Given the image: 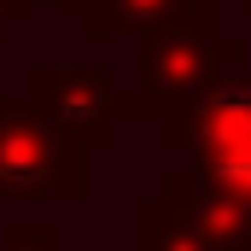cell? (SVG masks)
Listing matches in <instances>:
<instances>
[{"label": "cell", "instance_id": "cell-1", "mask_svg": "<svg viewBox=\"0 0 251 251\" xmlns=\"http://www.w3.org/2000/svg\"><path fill=\"white\" fill-rule=\"evenodd\" d=\"M164 146L187 152V170H199L210 187L251 204V64L210 82L204 94L170 100L158 111Z\"/></svg>", "mask_w": 251, "mask_h": 251}, {"label": "cell", "instance_id": "cell-2", "mask_svg": "<svg viewBox=\"0 0 251 251\" xmlns=\"http://www.w3.org/2000/svg\"><path fill=\"white\" fill-rule=\"evenodd\" d=\"M246 70V41L240 35H222V0H199L187 24L176 29H158V35H140V53H134V94L146 105V117L158 123V111L170 100H187L204 94L210 82Z\"/></svg>", "mask_w": 251, "mask_h": 251}, {"label": "cell", "instance_id": "cell-3", "mask_svg": "<svg viewBox=\"0 0 251 251\" xmlns=\"http://www.w3.org/2000/svg\"><path fill=\"white\" fill-rule=\"evenodd\" d=\"M0 199L6 204H41V199L82 204L88 199V146L12 94H0Z\"/></svg>", "mask_w": 251, "mask_h": 251}, {"label": "cell", "instance_id": "cell-4", "mask_svg": "<svg viewBox=\"0 0 251 251\" xmlns=\"http://www.w3.org/2000/svg\"><path fill=\"white\" fill-rule=\"evenodd\" d=\"M24 100L47 123H59L70 140H82L88 152L94 146H111L123 123H140L146 117L140 94H123L105 64H35Z\"/></svg>", "mask_w": 251, "mask_h": 251}, {"label": "cell", "instance_id": "cell-5", "mask_svg": "<svg viewBox=\"0 0 251 251\" xmlns=\"http://www.w3.org/2000/svg\"><path fill=\"white\" fill-rule=\"evenodd\" d=\"M134 251H234L181 193L158 187L134 204Z\"/></svg>", "mask_w": 251, "mask_h": 251}, {"label": "cell", "instance_id": "cell-6", "mask_svg": "<svg viewBox=\"0 0 251 251\" xmlns=\"http://www.w3.org/2000/svg\"><path fill=\"white\" fill-rule=\"evenodd\" d=\"M199 12V0H82V35L88 41H117V35H158L176 29Z\"/></svg>", "mask_w": 251, "mask_h": 251}, {"label": "cell", "instance_id": "cell-7", "mask_svg": "<svg viewBox=\"0 0 251 251\" xmlns=\"http://www.w3.org/2000/svg\"><path fill=\"white\" fill-rule=\"evenodd\" d=\"M164 187L181 193V199H187V204H193V210H199V216H204V222H210V228H216L234 251H251V204L228 199L222 187H210V181H204L199 170H187V164H181V170H170V176H164Z\"/></svg>", "mask_w": 251, "mask_h": 251}, {"label": "cell", "instance_id": "cell-8", "mask_svg": "<svg viewBox=\"0 0 251 251\" xmlns=\"http://www.w3.org/2000/svg\"><path fill=\"white\" fill-rule=\"evenodd\" d=\"M0 251H64L53 222H12L0 228Z\"/></svg>", "mask_w": 251, "mask_h": 251}, {"label": "cell", "instance_id": "cell-9", "mask_svg": "<svg viewBox=\"0 0 251 251\" xmlns=\"http://www.w3.org/2000/svg\"><path fill=\"white\" fill-rule=\"evenodd\" d=\"M35 6H47V12H70V18H82V0H18V12H35Z\"/></svg>", "mask_w": 251, "mask_h": 251}, {"label": "cell", "instance_id": "cell-10", "mask_svg": "<svg viewBox=\"0 0 251 251\" xmlns=\"http://www.w3.org/2000/svg\"><path fill=\"white\" fill-rule=\"evenodd\" d=\"M18 18V0H0V35H6V24Z\"/></svg>", "mask_w": 251, "mask_h": 251}, {"label": "cell", "instance_id": "cell-11", "mask_svg": "<svg viewBox=\"0 0 251 251\" xmlns=\"http://www.w3.org/2000/svg\"><path fill=\"white\" fill-rule=\"evenodd\" d=\"M240 6H246V12H251V0H240Z\"/></svg>", "mask_w": 251, "mask_h": 251}]
</instances>
